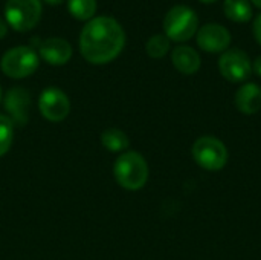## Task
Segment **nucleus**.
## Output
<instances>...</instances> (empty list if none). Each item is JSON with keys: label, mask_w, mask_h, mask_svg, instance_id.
Segmentation results:
<instances>
[{"label": "nucleus", "mask_w": 261, "mask_h": 260, "mask_svg": "<svg viewBox=\"0 0 261 260\" xmlns=\"http://www.w3.org/2000/svg\"><path fill=\"white\" fill-rule=\"evenodd\" d=\"M40 57L54 66L66 64L72 57V46L63 38H49L40 44Z\"/></svg>", "instance_id": "nucleus-11"}, {"label": "nucleus", "mask_w": 261, "mask_h": 260, "mask_svg": "<svg viewBox=\"0 0 261 260\" xmlns=\"http://www.w3.org/2000/svg\"><path fill=\"white\" fill-rule=\"evenodd\" d=\"M200 2H203V3H214V2H217V0H200Z\"/></svg>", "instance_id": "nucleus-24"}, {"label": "nucleus", "mask_w": 261, "mask_h": 260, "mask_svg": "<svg viewBox=\"0 0 261 260\" xmlns=\"http://www.w3.org/2000/svg\"><path fill=\"white\" fill-rule=\"evenodd\" d=\"M193 158L205 170H222L228 162V149L216 136H202L193 144Z\"/></svg>", "instance_id": "nucleus-4"}, {"label": "nucleus", "mask_w": 261, "mask_h": 260, "mask_svg": "<svg viewBox=\"0 0 261 260\" xmlns=\"http://www.w3.org/2000/svg\"><path fill=\"white\" fill-rule=\"evenodd\" d=\"M44 2H47V3H49V5H52V6H57V5L63 3L64 0H44Z\"/></svg>", "instance_id": "nucleus-22"}, {"label": "nucleus", "mask_w": 261, "mask_h": 260, "mask_svg": "<svg viewBox=\"0 0 261 260\" xmlns=\"http://www.w3.org/2000/svg\"><path fill=\"white\" fill-rule=\"evenodd\" d=\"M164 31L170 40L187 41L199 31V18L191 8L184 5L174 6L164 18Z\"/></svg>", "instance_id": "nucleus-3"}, {"label": "nucleus", "mask_w": 261, "mask_h": 260, "mask_svg": "<svg viewBox=\"0 0 261 260\" xmlns=\"http://www.w3.org/2000/svg\"><path fill=\"white\" fill-rule=\"evenodd\" d=\"M254 35H255L257 41L261 44V15H258V18L254 23Z\"/></svg>", "instance_id": "nucleus-19"}, {"label": "nucleus", "mask_w": 261, "mask_h": 260, "mask_svg": "<svg viewBox=\"0 0 261 260\" xmlns=\"http://www.w3.org/2000/svg\"><path fill=\"white\" fill-rule=\"evenodd\" d=\"M0 100H2V87H0Z\"/></svg>", "instance_id": "nucleus-25"}, {"label": "nucleus", "mask_w": 261, "mask_h": 260, "mask_svg": "<svg viewBox=\"0 0 261 260\" xmlns=\"http://www.w3.org/2000/svg\"><path fill=\"white\" fill-rule=\"evenodd\" d=\"M3 74L9 78H26L32 75L38 67V55L28 46H18L9 49L0 61Z\"/></svg>", "instance_id": "nucleus-5"}, {"label": "nucleus", "mask_w": 261, "mask_h": 260, "mask_svg": "<svg viewBox=\"0 0 261 260\" xmlns=\"http://www.w3.org/2000/svg\"><path fill=\"white\" fill-rule=\"evenodd\" d=\"M231 43L229 31L216 23H208L197 31V44L206 52H223Z\"/></svg>", "instance_id": "nucleus-9"}, {"label": "nucleus", "mask_w": 261, "mask_h": 260, "mask_svg": "<svg viewBox=\"0 0 261 260\" xmlns=\"http://www.w3.org/2000/svg\"><path fill=\"white\" fill-rule=\"evenodd\" d=\"M6 31H8V28H6V23L0 18V38H3L5 35H6Z\"/></svg>", "instance_id": "nucleus-21"}, {"label": "nucleus", "mask_w": 261, "mask_h": 260, "mask_svg": "<svg viewBox=\"0 0 261 260\" xmlns=\"http://www.w3.org/2000/svg\"><path fill=\"white\" fill-rule=\"evenodd\" d=\"M220 74L231 83H242L248 80L252 72V66L246 52L240 49L225 51L219 60Z\"/></svg>", "instance_id": "nucleus-7"}, {"label": "nucleus", "mask_w": 261, "mask_h": 260, "mask_svg": "<svg viewBox=\"0 0 261 260\" xmlns=\"http://www.w3.org/2000/svg\"><path fill=\"white\" fill-rule=\"evenodd\" d=\"M5 17L8 25L24 32L32 29L41 17V2L40 0H8L5 6Z\"/></svg>", "instance_id": "nucleus-6"}, {"label": "nucleus", "mask_w": 261, "mask_h": 260, "mask_svg": "<svg viewBox=\"0 0 261 260\" xmlns=\"http://www.w3.org/2000/svg\"><path fill=\"white\" fill-rule=\"evenodd\" d=\"M5 107L9 113V120L12 124L24 126L28 123L29 116V107H31V97L29 92L21 87H14L6 93L5 98Z\"/></svg>", "instance_id": "nucleus-10"}, {"label": "nucleus", "mask_w": 261, "mask_h": 260, "mask_svg": "<svg viewBox=\"0 0 261 260\" xmlns=\"http://www.w3.org/2000/svg\"><path fill=\"white\" fill-rule=\"evenodd\" d=\"M113 173L122 188L136 192L148 181V164L138 152H124L116 159Z\"/></svg>", "instance_id": "nucleus-2"}, {"label": "nucleus", "mask_w": 261, "mask_h": 260, "mask_svg": "<svg viewBox=\"0 0 261 260\" xmlns=\"http://www.w3.org/2000/svg\"><path fill=\"white\" fill-rule=\"evenodd\" d=\"M171 61L174 67L185 74V75H193L200 69V55L190 46H177L174 48L171 54Z\"/></svg>", "instance_id": "nucleus-13"}, {"label": "nucleus", "mask_w": 261, "mask_h": 260, "mask_svg": "<svg viewBox=\"0 0 261 260\" xmlns=\"http://www.w3.org/2000/svg\"><path fill=\"white\" fill-rule=\"evenodd\" d=\"M12 139H14V124L8 116L0 115V156L8 153V150L12 146Z\"/></svg>", "instance_id": "nucleus-18"}, {"label": "nucleus", "mask_w": 261, "mask_h": 260, "mask_svg": "<svg viewBox=\"0 0 261 260\" xmlns=\"http://www.w3.org/2000/svg\"><path fill=\"white\" fill-rule=\"evenodd\" d=\"M225 14L232 21L246 23L252 17L251 2L249 0H225Z\"/></svg>", "instance_id": "nucleus-14"}, {"label": "nucleus", "mask_w": 261, "mask_h": 260, "mask_svg": "<svg viewBox=\"0 0 261 260\" xmlns=\"http://www.w3.org/2000/svg\"><path fill=\"white\" fill-rule=\"evenodd\" d=\"M236 106L245 115H254L261 109V87L255 83L243 84L236 93Z\"/></svg>", "instance_id": "nucleus-12"}, {"label": "nucleus", "mask_w": 261, "mask_h": 260, "mask_svg": "<svg viewBox=\"0 0 261 260\" xmlns=\"http://www.w3.org/2000/svg\"><path fill=\"white\" fill-rule=\"evenodd\" d=\"M252 69L255 70V74H257V75H260L261 77V55L260 57H257V60L254 61V66H252Z\"/></svg>", "instance_id": "nucleus-20"}, {"label": "nucleus", "mask_w": 261, "mask_h": 260, "mask_svg": "<svg viewBox=\"0 0 261 260\" xmlns=\"http://www.w3.org/2000/svg\"><path fill=\"white\" fill-rule=\"evenodd\" d=\"M101 143L109 152H124L128 149V136L119 129H107L101 135Z\"/></svg>", "instance_id": "nucleus-15"}, {"label": "nucleus", "mask_w": 261, "mask_h": 260, "mask_svg": "<svg viewBox=\"0 0 261 260\" xmlns=\"http://www.w3.org/2000/svg\"><path fill=\"white\" fill-rule=\"evenodd\" d=\"M251 2H252L257 8H261V0H251Z\"/></svg>", "instance_id": "nucleus-23"}, {"label": "nucleus", "mask_w": 261, "mask_h": 260, "mask_svg": "<svg viewBox=\"0 0 261 260\" xmlns=\"http://www.w3.org/2000/svg\"><path fill=\"white\" fill-rule=\"evenodd\" d=\"M145 49L151 58H162V57H165V54L170 49V38L167 35H162V34L153 35L147 41Z\"/></svg>", "instance_id": "nucleus-17"}, {"label": "nucleus", "mask_w": 261, "mask_h": 260, "mask_svg": "<svg viewBox=\"0 0 261 260\" xmlns=\"http://www.w3.org/2000/svg\"><path fill=\"white\" fill-rule=\"evenodd\" d=\"M124 44V29L112 17H96L89 20L80 35L81 54L92 64L110 63L121 54Z\"/></svg>", "instance_id": "nucleus-1"}, {"label": "nucleus", "mask_w": 261, "mask_h": 260, "mask_svg": "<svg viewBox=\"0 0 261 260\" xmlns=\"http://www.w3.org/2000/svg\"><path fill=\"white\" fill-rule=\"evenodd\" d=\"M38 109L47 121L60 123L69 115L70 101L63 90L57 87H47L40 95Z\"/></svg>", "instance_id": "nucleus-8"}, {"label": "nucleus", "mask_w": 261, "mask_h": 260, "mask_svg": "<svg viewBox=\"0 0 261 260\" xmlns=\"http://www.w3.org/2000/svg\"><path fill=\"white\" fill-rule=\"evenodd\" d=\"M96 11V0H69V12L78 20H92Z\"/></svg>", "instance_id": "nucleus-16"}]
</instances>
